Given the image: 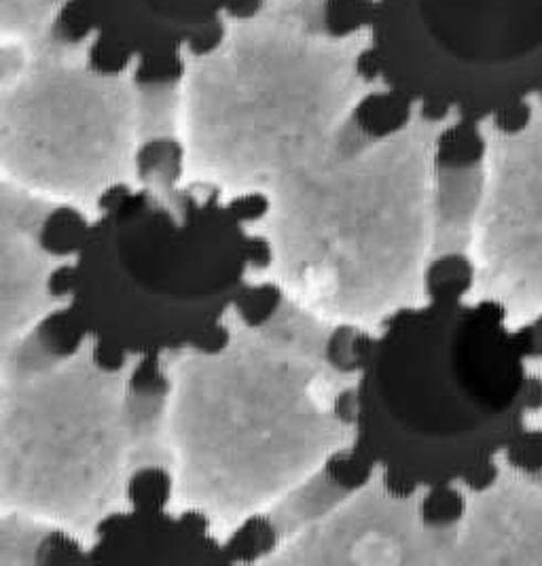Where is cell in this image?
<instances>
[{
    "mask_svg": "<svg viewBox=\"0 0 542 566\" xmlns=\"http://www.w3.org/2000/svg\"><path fill=\"white\" fill-rule=\"evenodd\" d=\"M55 207L0 179V371L52 314L68 306L53 279L73 259L43 242Z\"/></svg>",
    "mask_w": 542,
    "mask_h": 566,
    "instance_id": "cell-11",
    "label": "cell"
},
{
    "mask_svg": "<svg viewBox=\"0 0 542 566\" xmlns=\"http://www.w3.org/2000/svg\"><path fill=\"white\" fill-rule=\"evenodd\" d=\"M198 60L179 187L221 207L263 200L336 151L371 90L354 73L366 36L336 41L272 7Z\"/></svg>",
    "mask_w": 542,
    "mask_h": 566,
    "instance_id": "cell-5",
    "label": "cell"
},
{
    "mask_svg": "<svg viewBox=\"0 0 542 566\" xmlns=\"http://www.w3.org/2000/svg\"><path fill=\"white\" fill-rule=\"evenodd\" d=\"M87 545L20 515L0 512V566L85 563Z\"/></svg>",
    "mask_w": 542,
    "mask_h": 566,
    "instance_id": "cell-13",
    "label": "cell"
},
{
    "mask_svg": "<svg viewBox=\"0 0 542 566\" xmlns=\"http://www.w3.org/2000/svg\"><path fill=\"white\" fill-rule=\"evenodd\" d=\"M52 34L57 43L77 48L94 39L96 27L81 0H62L53 18Z\"/></svg>",
    "mask_w": 542,
    "mask_h": 566,
    "instance_id": "cell-17",
    "label": "cell"
},
{
    "mask_svg": "<svg viewBox=\"0 0 542 566\" xmlns=\"http://www.w3.org/2000/svg\"><path fill=\"white\" fill-rule=\"evenodd\" d=\"M131 83L136 90H174L187 77L184 52L140 53L131 64Z\"/></svg>",
    "mask_w": 542,
    "mask_h": 566,
    "instance_id": "cell-14",
    "label": "cell"
},
{
    "mask_svg": "<svg viewBox=\"0 0 542 566\" xmlns=\"http://www.w3.org/2000/svg\"><path fill=\"white\" fill-rule=\"evenodd\" d=\"M378 0H325L322 27L336 41H352L369 34Z\"/></svg>",
    "mask_w": 542,
    "mask_h": 566,
    "instance_id": "cell-15",
    "label": "cell"
},
{
    "mask_svg": "<svg viewBox=\"0 0 542 566\" xmlns=\"http://www.w3.org/2000/svg\"><path fill=\"white\" fill-rule=\"evenodd\" d=\"M269 0H225L223 18L233 24H246L265 13Z\"/></svg>",
    "mask_w": 542,
    "mask_h": 566,
    "instance_id": "cell-20",
    "label": "cell"
},
{
    "mask_svg": "<svg viewBox=\"0 0 542 566\" xmlns=\"http://www.w3.org/2000/svg\"><path fill=\"white\" fill-rule=\"evenodd\" d=\"M161 359L106 365L89 337L50 355L34 334L0 371V512L87 545L131 510L129 486L168 467Z\"/></svg>",
    "mask_w": 542,
    "mask_h": 566,
    "instance_id": "cell-4",
    "label": "cell"
},
{
    "mask_svg": "<svg viewBox=\"0 0 542 566\" xmlns=\"http://www.w3.org/2000/svg\"><path fill=\"white\" fill-rule=\"evenodd\" d=\"M479 151L458 157L460 302L490 308L511 335L542 323V106L516 129L475 124Z\"/></svg>",
    "mask_w": 542,
    "mask_h": 566,
    "instance_id": "cell-8",
    "label": "cell"
},
{
    "mask_svg": "<svg viewBox=\"0 0 542 566\" xmlns=\"http://www.w3.org/2000/svg\"><path fill=\"white\" fill-rule=\"evenodd\" d=\"M352 339L276 295L265 318L240 302L214 344L163 355L166 510L200 520L225 552L357 452Z\"/></svg>",
    "mask_w": 542,
    "mask_h": 566,
    "instance_id": "cell-1",
    "label": "cell"
},
{
    "mask_svg": "<svg viewBox=\"0 0 542 566\" xmlns=\"http://www.w3.org/2000/svg\"><path fill=\"white\" fill-rule=\"evenodd\" d=\"M134 57L136 55L128 48L104 34H94V39L87 43V69L96 77H121L131 69Z\"/></svg>",
    "mask_w": 542,
    "mask_h": 566,
    "instance_id": "cell-16",
    "label": "cell"
},
{
    "mask_svg": "<svg viewBox=\"0 0 542 566\" xmlns=\"http://www.w3.org/2000/svg\"><path fill=\"white\" fill-rule=\"evenodd\" d=\"M431 492L403 490L378 464L343 484L331 469L265 517L269 541L258 566H443V522H431Z\"/></svg>",
    "mask_w": 542,
    "mask_h": 566,
    "instance_id": "cell-9",
    "label": "cell"
},
{
    "mask_svg": "<svg viewBox=\"0 0 542 566\" xmlns=\"http://www.w3.org/2000/svg\"><path fill=\"white\" fill-rule=\"evenodd\" d=\"M449 108L414 103L386 134L352 119L336 151L269 191L244 233L261 249L248 289L274 291L339 334L373 337L426 308L456 259L458 185L440 157Z\"/></svg>",
    "mask_w": 542,
    "mask_h": 566,
    "instance_id": "cell-2",
    "label": "cell"
},
{
    "mask_svg": "<svg viewBox=\"0 0 542 566\" xmlns=\"http://www.w3.org/2000/svg\"><path fill=\"white\" fill-rule=\"evenodd\" d=\"M255 247L237 207L181 187L170 196L117 187L71 261L68 310L113 367L214 344L251 293Z\"/></svg>",
    "mask_w": 542,
    "mask_h": 566,
    "instance_id": "cell-6",
    "label": "cell"
},
{
    "mask_svg": "<svg viewBox=\"0 0 542 566\" xmlns=\"http://www.w3.org/2000/svg\"><path fill=\"white\" fill-rule=\"evenodd\" d=\"M523 367L534 387V399L523 416V429H525V436L542 438V350L539 353L528 350L523 355Z\"/></svg>",
    "mask_w": 542,
    "mask_h": 566,
    "instance_id": "cell-19",
    "label": "cell"
},
{
    "mask_svg": "<svg viewBox=\"0 0 542 566\" xmlns=\"http://www.w3.org/2000/svg\"><path fill=\"white\" fill-rule=\"evenodd\" d=\"M230 36V22L221 15L204 27L198 28L184 43L182 52L193 60H204L219 52Z\"/></svg>",
    "mask_w": 542,
    "mask_h": 566,
    "instance_id": "cell-18",
    "label": "cell"
},
{
    "mask_svg": "<svg viewBox=\"0 0 542 566\" xmlns=\"http://www.w3.org/2000/svg\"><path fill=\"white\" fill-rule=\"evenodd\" d=\"M490 308L445 289L354 348L357 452L403 490L470 482L525 436L534 399L519 344Z\"/></svg>",
    "mask_w": 542,
    "mask_h": 566,
    "instance_id": "cell-3",
    "label": "cell"
},
{
    "mask_svg": "<svg viewBox=\"0 0 542 566\" xmlns=\"http://www.w3.org/2000/svg\"><path fill=\"white\" fill-rule=\"evenodd\" d=\"M486 475L451 489L458 515L443 522V566H542V464L507 450Z\"/></svg>",
    "mask_w": 542,
    "mask_h": 566,
    "instance_id": "cell-10",
    "label": "cell"
},
{
    "mask_svg": "<svg viewBox=\"0 0 542 566\" xmlns=\"http://www.w3.org/2000/svg\"><path fill=\"white\" fill-rule=\"evenodd\" d=\"M96 34L134 55L182 52L187 39L223 15L225 0H81Z\"/></svg>",
    "mask_w": 542,
    "mask_h": 566,
    "instance_id": "cell-12",
    "label": "cell"
},
{
    "mask_svg": "<svg viewBox=\"0 0 542 566\" xmlns=\"http://www.w3.org/2000/svg\"><path fill=\"white\" fill-rule=\"evenodd\" d=\"M366 41L392 92L472 124L542 87V0H378Z\"/></svg>",
    "mask_w": 542,
    "mask_h": 566,
    "instance_id": "cell-7",
    "label": "cell"
},
{
    "mask_svg": "<svg viewBox=\"0 0 542 566\" xmlns=\"http://www.w3.org/2000/svg\"><path fill=\"white\" fill-rule=\"evenodd\" d=\"M2 77H4V66H2V62H0V83H2Z\"/></svg>",
    "mask_w": 542,
    "mask_h": 566,
    "instance_id": "cell-21",
    "label": "cell"
}]
</instances>
